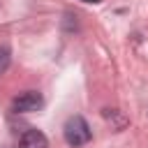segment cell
Here are the masks:
<instances>
[{
  "label": "cell",
  "mask_w": 148,
  "mask_h": 148,
  "mask_svg": "<svg viewBox=\"0 0 148 148\" xmlns=\"http://www.w3.org/2000/svg\"><path fill=\"white\" fill-rule=\"evenodd\" d=\"M9 62H12V53H9V49H7V46H0V74L7 72Z\"/></svg>",
  "instance_id": "277c9868"
},
{
  "label": "cell",
  "mask_w": 148,
  "mask_h": 148,
  "mask_svg": "<svg viewBox=\"0 0 148 148\" xmlns=\"http://www.w3.org/2000/svg\"><path fill=\"white\" fill-rule=\"evenodd\" d=\"M42 104H44L42 92H37V90H25V92H21L18 97H14L12 109H14L16 113H32V111H39Z\"/></svg>",
  "instance_id": "7a4b0ae2"
},
{
  "label": "cell",
  "mask_w": 148,
  "mask_h": 148,
  "mask_svg": "<svg viewBox=\"0 0 148 148\" xmlns=\"http://www.w3.org/2000/svg\"><path fill=\"white\" fill-rule=\"evenodd\" d=\"M18 148H49V139L39 130H25L18 139Z\"/></svg>",
  "instance_id": "3957f363"
},
{
  "label": "cell",
  "mask_w": 148,
  "mask_h": 148,
  "mask_svg": "<svg viewBox=\"0 0 148 148\" xmlns=\"http://www.w3.org/2000/svg\"><path fill=\"white\" fill-rule=\"evenodd\" d=\"M83 2H99V0H83Z\"/></svg>",
  "instance_id": "5b68a950"
},
{
  "label": "cell",
  "mask_w": 148,
  "mask_h": 148,
  "mask_svg": "<svg viewBox=\"0 0 148 148\" xmlns=\"http://www.w3.org/2000/svg\"><path fill=\"white\" fill-rule=\"evenodd\" d=\"M62 136L65 141L72 146V148H79V146H86L92 136L90 132V125L86 123L83 116H69L65 120V127H62Z\"/></svg>",
  "instance_id": "6da1fadb"
}]
</instances>
